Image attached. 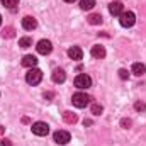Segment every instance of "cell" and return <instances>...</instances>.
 I'll list each match as a JSON object with an SVG mask.
<instances>
[{
  "label": "cell",
  "mask_w": 146,
  "mask_h": 146,
  "mask_svg": "<svg viewBox=\"0 0 146 146\" xmlns=\"http://www.w3.org/2000/svg\"><path fill=\"white\" fill-rule=\"evenodd\" d=\"M72 102H73L75 107L83 109V107H87V106L92 102V97L87 95V94H83V92H78V94H75V95L72 97Z\"/></svg>",
  "instance_id": "1"
},
{
  "label": "cell",
  "mask_w": 146,
  "mask_h": 146,
  "mask_svg": "<svg viewBox=\"0 0 146 146\" xmlns=\"http://www.w3.org/2000/svg\"><path fill=\"white\" fill-rule=\"evenodd\" d=\"M119 22H121V26L122 27H133L134 26V22H136V15H134V12H131V10H124L121 15H119Z\"/></svg>",
  "instance_id": "2"
},
{
  "label": "cell",
  "mask_w": 146,
  "mask_h": 146,
  "mask_svg": "<svg viewBox=\"0 0 146 146\" xmlns=\"http://www.w3.org/2000/svg\"><path fill=\"white\" fill-rule=\"evenodd\" d=\"M42 80V72L39 68H29V72L26 73V82L29 85H37Z\"/></svg>",
  "instance_id": "3"
},
{
  "label": "cell",
  "mask_w": 146,
  "mask_h": 146,
  "mask_svg": "<svg viewBox=\"0 0 146 146\" xmlns=\"http://www.w3.org/2000/svg\"><path fill=\"white\" fill-rule=\"evenodd\" d=\"M75 87L80 88V90H85V88L92 87V78H90L88 75L82 73V75H78V76L75 78Z\"/></svg>",
  "instance_id": "4"
},
{
  "label": "cell",
  "mask_w": 146,
  "mask_h": 146,
  "mask_svg": "<svg viewBox=\"0 0 146 146\" xmlns=\"http://www.w3.org/2000/svg\"><path fill=\"white\" fill-rule=\"evenodd\" d=\"M31 129H33V133H34L36 136H46V134L49 133V126H48L46 122H42V121L34 122V124L31 126Z\"/></svg>",
  "instance_id": "5"
},
{
  "label": "cell",
  "mask_w": 146,
  "mask_h": 146,
  "mask_svg": "<svg viewBox=\"0 0 146 146\" xmlns=\"http://www.w3.org/2000/svg\"><path fill=\"white\" fill-rule=\"evenodd\" d=\"M36 49H37L39 54H49V53L53 51V44H51V41H48V39H41V41L37 42Z\"/></svg>",
  "instance_id": "6"
},
{
  "label": "cell",
  "mask_w": 146,
  "mask_h": 146,
  "mask_svg": "<svg viewBox=\"0 0 146 146\" xmlns=\"http://www.w3.org/2000/svg\"><path fill=\"white\" fill-rule=\"evenodd\" d=\"M53 139H54V143H58V145H66V143L72 139V136H70L68 131H56V133L53 134Z\"/></svg>",
  "instance_id": "7"
},
{
  "label": "cell",
  "mask_w": 146,
  "mask_h": 146,
  "mask_svg": "<svg viewBox=\"0 0 146 146\" xmlns=\"http://www.w3.org/2000/svg\"><path fill=\"white\" fill-rule=\"evenodd\" d=\"M22 27H24L26 31H33V29H36L37 27V21L34 19V17L27 15V17L22 19Z\"/></svg>",
  "instance_id": "8"
},
{
  "label": "cell",
  "mask_w": 146,
  "mask_h": 146,
  "mask_svg": "<svg viewBox=\"0 0 146 146\" xmlns=\"http://www.w3.org/2000/svg\"><path fill=\"white\" fill-rule=\"evenodd\" d=\"M92 56L94 58H97V60H102V58H106V48L102 46V44H95V46H92Z\"/></svg>",
  "instance_id": "9"
},
{
  "label": "cell",
  "mask_w": 146,
  "mask_h": 146,
  "mask_svg": "<svg viewBox=\"0 0 146 146\" xmlns=\"http://www.w3.org/2000/svg\"><path fill=\"white\" fill-rule=\"evenodd\" d=\"M37 65V58L36 56H33V54H26L24 58H22V66H26V68H36Z\"/></svg>",
  "instance_id": "10"
},
{
  "label": "cell",
  "mask_w": 146,
  "mask_h": 146,
  "mask_svg": "<svg viewBox=\"0 0 146 146\" xmlns=\"http://www.w3.org/2000/svg\"><path fill=\"white\" fill-rule=\"evenodd\" d=\"M51 78H53L54 83H63V82L66 80V73L63 72L61 68H56V70L53 72V75H51Z\"/></svg>",
  "instance_id": "11"
},
{
  "label": "cell",
  "mask_w": 146,
  "mask_h": 146,
  "mask_svg": "<svg viewBox=\"0 0 146 146\" xmlns=\"http://www.w3.org/2000/svg\"><path fill=\"white\" fill-rule=\"evenodd\" d=\"M68 56L75 60V61H80L82 58H83V53H82V49L78 48V46H72L70 49H68Z\"/></svg>",
  "instance_id": "12"
},
{
  "label": "cell",
  "mask_w": 146,
  "mask_h": 146,
  "mask_svg": "<svg viewBox=\"0 0 146 146\" xmlns=\"http://www.w3.org/2000/svg\"><path fill=\"white\" fill-rule=\"evenodd\" d=\"M109 12L112 15H121V14L124 12V5H122L121 2H112L109 5Z\"/></svg>",
  "instance_id": "13"
},
{
  "label": "cell",
  "mask_w": 146,
  "mask_h": 146,
  "mask_svg": "<svg viewBox=\"0 0 146 146\" xmlns=\"http://www.w3.org/2000/svg\"><path fill=\"white\" fill-rule=\"evenodd\" d=\"M63 119H65V122H68V124H75V122L78 121L76 114H73L72 110H66V112H63Z\"/></svg>",
  "instance_id": "14"
},
{
  "label": "cell",
  "mask_w": 146,
  "mask_h": 146,
  "mask_svg": "<svg viewBox=\"0 0 146 146\" xmlns=\"http://www.w3.org/2000/svg\"><path fill=\"white\" fill-rule=\"evenodd\" d=\"M133 73L138 75V76H141V75L146 73V66L143 63H134V65H133Z\"/></svg>",
  "instance_id": "15"
},
{
  "label": "cell",
  "mask_w": 146,
  "mask_h": 146,
  "mask_svg": "<svg viewBox=\"0 0 146 146\" xmlns=\"http://www.w3.org/2000/svg\"><path fill=\"white\" fill-rule=\"evenodd\" d=\"M95 7V0H80V9L82 10H92Z\"/></svg>",
  "instance_id": "16"
},
{
  "label": "cell",
  "mask_w": 146,
  "mask_h": 146,
  "mask_svg": "<svg viewBox=\"0 0 146 146\" xmlns=\"http://www.w3.org/2000/svg\"><path fill=\"white\" fill-rule=\"evenodd\" d=\"M88 24H92V26L102 24V15H100V14H92V15L88 17Z\"/></svg>",
  "instance_id": "17"
},
{
  "label": "cell",
  "mask_w": 146,
  "mask_h": 146,
  "mask_svg": "<svg viewBox=\"0 0 146 146\" xmlns=\"http://www.w3.org/2000/svg\"><path fill=\"white\" fill-rule=\"evenodd\" d=\"M19 46L21 48H29V46H33V39L31 37H21L19 39Z\"/></svg>",
  "instance_id": "18"
},
{
  "label": "cell",
  "mask_w": 146,
  "mask_h": 146,
  "mask_svg": "<svg viewBox=\"0 0 146 146\" xmlns=\"http://www.w3.org/2000/svg\"><path fill=\"white\" fill-rule=\"evenodd\" d=\"M17 3H19V0H2V5L7 9H14Z\"/></svg>",
  "instance_id": "19"
},
{
  "label": "cell",
  "mask_w": 146,
  "mask_h": 146,
  "mask_svg": "<svg viewBox=\"0 0 146 146\" xmlns=\"http://www.w3.org/2000/svg\"><path fill=\"white\" fill-rule=\"evenodd\" d=\"M2 36H3V37H14V36H15L14 27H5V29H3V33H2Z\"/></svg>",
  "instance_id": "20"
},
{
  "label": "cell",
  "mask_w": 146,
  "mask_h": 146,
  "mask_svg": "<svg viewBox=\"0 0 146 146\" xmlns=\"http://www.w3.org/2000/svg\"><path fill=\"white\" fill-rule=\"evenodd\" d=\"M102 110H104V107L99 106V104H94V106H92V114H95V115H100Z\"/></svg>",
  "instance_id": "21"
},
{
  "label": "cell",
  "mask_w": 146,
  "mask_h": 146,
  "mask_svg": "<svg viewBox=\"0 0 146 146\" xmlns=\"http://www.w3.org/2000/svg\"><path fill=\"white\" fill-rule=\"evenodd\" d=\"M134 109H136V110H145L146 106L143 104V102H136V104H134Z\"/></svg>",
  "instance_id": "22"
},
{
  "label": "cell",
  "mask_w": 146,
  "mask_h": 146,
  "mask_svg": "<svg viewBox=\"0 0 146 146\" xmlns=\"http://www.w3.org/2000/svg\"><path fill=\"white\" fill-rule=\"evenodd\" d=\"M119 76H121L122 80H126V78L129 76V73H127V70H119Z\"/></svg>",
  "instance_id": "23"
},
{
  "label": "cell",
  "mask_w": 146,
  "mask_h": 146,
  "mask_svg": "<svg viewBox=\"0 0 146 146\" xmlns=\"http://www.w3.org/2000/svg\"><path fill=\"white\" fill-rule=\"evenodd\" d=\"M0 146H12V141L3 138V139H0Z\"/></svg>",
  "instance_id": "24"
},
{
  "label": "cell",
  "mask_w": 146,
  "mask_h": 146,
  "mask_svg": "<svg viewBox=\"0 0 146 146\" xmlns=\"http://www.w3.org/2000/svg\"><path fill=\"white\" fill-rule=\"evenodd\" d=\"M121 124H122V127H126V129H127V127L131 126V121H129V119H122V122H121Z\"/></svg>",
  "instance_id": "25"
},
{
  "label": "cell",
  "mask_w": 146,
  "mask_h": 146,
  "mask_svg": "<svg viewBox=\"0 0 146 146\" xmlns=\"http://www.w3.org/2000/svg\"><path fill=\"white\" fill-rule=\"evenodd\" d=\"M3 133H5V127H3V126H0V136H2Z\"/></svg>",
  "instance_id": "26"
},
{
  "label": "cell",
  "mask_w": 146,
  "mask_h": 146,
  "mask_svg": "<svg viewBox=\"0 0 146 146\" xmlns=\"http://www.w3.org/2000/svg\"><path fill=\"white\" fill-rule=\"evenodd\" d=\"M65 2H68V3H73V2H75V0H65Z\"/></svg>",
  "instance_id": "27"
},
{
  "label": "cell",
  "mask_w": 146,
  "mask_h": 146,
  "mask_svg": "<svg viewBox=\"0 0 146 146\" xmlns=\"http://www.w3.org/2000/svg\"><path fill=\"white\" fill-rule=\"evenodd\" d=\"M0 24H2V15H0Z\"/></svg>",
  "instance_id": "28"
}]
</instances>
